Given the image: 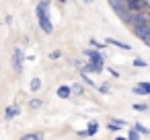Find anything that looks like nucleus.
I'll list each match as a JSON object with an SVG mask.
<instances>
[{"mask_svg":"<svg viewBox=\"0 0 150 140\" xmlns=\"http://www.w3.org/2000/svg\"><path fill=\"white\" fill-rule=\"evenodd\" d=\"M35 15H37V21H39L41 31L47 33V35H52V33H54V23H52V19H50V6L37 2V6H35Z\"/></svg>","mask_w":150,"mask_h":140,"instance_id":"nucleus-1","label":"nucleus"},{"mask_svg":"<svg viewBox=\"0 0 150 140\" xmlns=\"http://www.w3.org/2000/svg\"><path fill=\"white\" fill-rule=\"evenodd\" d=\"M84 56L97 66V70H99V74L105 70V52L103 50H97V48H88V50H84Z\"/></svg>","mask_w":150,"mask_h":140,"instance_id":"nucleus-2","label":"nucleus"},{"mask_svg":"<svg viewBox=\"0 0 150 140\" xmlns=\"http://www.w3.org/2000/svg\"><path fill=\"white\" fill-rule=\"evenodd\" d=\"M132 33H134V37H138L144 45H148V48H150V23H144V25L134 27V29H132Z\"/></svg>","mask_w":150,"mask_h":140,"instance_id":"nucleus-3","label":"nucleus"},{"mask_svg":"<svg viewBox=\"0 0 150 140\" xmlns=\"http://www.w3.org/2000/svg\"><path fill=\"white\" fill-rule=\"evenodd\" d=\"M25 60H27V56L23 54V50H21V48H17V50L13 52V60H11L13 70L21 74V72H23V66H25Z\"/></svg>","mask_w":150,"mask_h":140,"instance_id":"nucleus-4","label":"nucleus"},{"mask_svg":"<svg viewBox=\"0 0 150 140\" xmlns=\"http://www.w3.org/2000/svg\"><path fill=\"white\" fill-rule=\"evenodd\" d=\"M109 2V6L113 9V13L119 17V19H123L127 13H129V6H127V0H107Z\"/></svg>","mask_w":150,"mask_h":140,"instance_id":"nucleus-5","label":"nucleus"},{"mask_svg":"<svg viewBox=\"0 0 150 140\" xmlns=\"http://www.w3.org/2000/svg\"><path fill=\"white\" fill-rule=\"evenodd\" d=\"M127 6L134 13H146L150 11V0H134V2H127Z\"/></svg>","mask_w":150,"mask_h":140,"instance_id":"nucleus-6","label":"nucleus"},{"mask_svg":"<svg viewBox=\"0 0 150 140\" xmlns=\"http://www.w3.org/2000/svg\"><path fill=\"white\" fill-rule=\"evenodd\" d=\"M132 93H134V95H142V97L150 95V82H146V80L138 82V85H136V87L132 89Z\"/></svg>","mask_w":150,"mask_h":140,"instance_id":"nucleus-7","label":"nucleus"},{"mask_svg":"<svg viewBox=\"0 0 150 140\" xmlns=\"http://www.w3.org/2000/svg\"><path fill=\"white\" fill-rule=\"evenodd\" d=\"M109 45H113V48H119V50H123V52H132V45L129 43H123V41H119V39H113V37H107L105 39Z\"/></svg>","mask_w":150,"mask_h":140,"instance_id":"nucleus-8","label":"nucleus"},{"mask_svg":"<svg viewBox=\"0 0 150 140\" xmlns=\"http://www.w3.org/2000/svg\"><path fill=\"white\" fill-rule=\"evenodd\" d=\"M56 95H58L60 99H70L74 93H72V87H70V85H62V87H58Z\"/></svg>","mask_w":150,"mask_h":140,"instance_id":"nucleus-9","label":"nucleus"},{"mask_svg":"<svg viewBox=\"0 0 150 140\" xmlns=\"http://www.w3.org/2000/svg\"><path fill=\"white\" fill-rule=\"evenodd\" d=\"M21 113V107L15 103V105H8L6 109H4V119H13V117H17Z\"/></svg>","mask_w":150,"mask_h":140,"instance_id":"nucleus-10","label":"nucleus"},{"mask_svg":"<svg viewBox=\"0 0 150 140\" xmlns=\"http://www.w3.org/2000/svg\"><path fill=\"white\" fill-rule=\"evenodd\" d=\"M123 126H127V122H123V119H109L107 130H109V132H119Z\"/></svg>","mask_w":150,"mask_h":140,"instance_id":"nucleus-11","label":"nucleus"},{"mask_svg":"<svg viewBox=\"0 0 150 140\" xmlns=\"http://www.w3.org/2000/svg\"><path fill=\"white\" fill-rule=\"evenodd\" d=\"M29 89H31V93H37V91L41 89V78H39V76H33L31 82H29Z\"/></svg>","mask_w":150,"mask_h":140,"instance_id":"nucleus-12","label":"nucleus"},{"mask_svg":"<svg viewBox=\"0 0 150 140\" xmlns=\"http://www.w3.org/2000/svg\"><path fill=\"white\" fill-rule=\"evenodd\" d=\"M140 138H142V134L138 132L136 126H132V128L127 130V140H140Z\"/></svg>","mask_w":150,"mask_h":140,"instance_id":"nucleus-13","label":"nucleus"},{"mask_svg":"<svg viewBox=\"0 0 150 140\" xmlns=\"http://www.w3.org/2000/svg\"><path fill=\"white\" fill-rule=\"evenodd\" d=\"M80 78H82V82H84V85H88V87H95V89H97V82L91 78V74H88V72H80Z\"/></svg>","mask_w":150,"mask_h":140,"instance_id":"nucleus-14","label":"nucleus"},{"mask_svg":"<svg viewBox=\"0 0 150 140\" xmlns=\"http://www.w3.org/2000/svg\"><path fill=\"white\" fill-rule=\"evenodd\" d=\"M72 93L74 95H84V82H72Z\"/></svg>","mask_w":150,"mask_h":140,"instance_id":"nucleus-15","label":"nucleus"},{"mask_svg":"<svg viewBox=\"0 0 150 140\" xmlns=\"http://www.w3.org/2000/svg\"><path fill=\"white\" fill-rule=\"evenodd\" d=\"M86 130H88V136H95V134L99 132V122H97V119H91Z\"/></svg>","mask_w":150,"mask_h":140,"instance_id":"nucleus-16","label":"nucleus"},{"mask_svg":"<svg viewBox=\"0 0 150 140\" xmlns=\"http://www.w3.org/2000/svg\"><path fill=\"white\" fill-rule=\"evenodd\" d=\"M88 43H91V48H97V50H103V52H105V48H107V41H105V43H101V41H99V39H95V37H91V41H88Z\"/></svg>","mask_w":150,"mask_h":140,"instance_id":"nucleus-17","label":"nucleus"},{"mask_svg":"<svg viewBox=\"0 0 150 140\" xmlns=\"http://www.w3.org/2000/svg\"><path fill=\"white\" fill-rule=\"evenodd\" d=\"M134 126H136V128H138V132H140V134H142V136H150V130H148V128H146V126H144V124H140V122H136V124H134Z\"/></svg>","mask_w":150,"mask_h":140,"instance_id":"nucleus-18","label":"nucleus"},{"mask_svg":"<svg viewBox=\"0 0 150 140\" xmlns=\"http://www.w3.org/2000/svg\"><path fill=\"white\" fill-rule=\"evenodd\" d=\"M39 138H43L41 132H31V134H25L23 136V140H39Z\"/></svg>","mask_w":150,"mask_h":140,"instance_id":"nucleus-19","label":"nucleus"},{"mask_svg":"<svg viewBox=\"0 0 150 140\" xmlns=\"http://www.w3.org/2000/svg\"><path fill=\"white\" fill-rule=\"evenodd\" d=\"M41 105H43L41 99H29V109H39Z\"/></svg>","mask_w":150,"mask_h":140,"instance_id":"nucleus-20","label":"nucleus"},{"mask_svg":"<svg viewBox=\"0 0 150 140\" xmlns=\"http://www.w3.org/2000/svg\"><path fill=\"white\" fill-rule=\"evenodd\" d=\"M134 66H136V68H148V62L142 60V58H136V60H134Z\"/></svg>","mask_w":150,"mask_h":140,"instance_id":"nucleus-21","label":"nucleus"},{"mask_svg":"<svg viewBox=\"0 0 150 140\" xmlns=\"http://www.w3.org/2000/svg\"><path fill=\"white\" fill-rule=\"evenodd\" d=\"M132 109H136V111H140V113H142V111H146V109H148V105H146V103H134V105H132Z\"/></svg>","mask_w":150,"mask_h":140,"instance_id":"nucleus-22","label":"nucleus"},{"mask_svg":"<svg viewBox=\"0 0 150 140\" xmlns=\"http://www.w3.org/2000/svg\"><path fill=\"white\" fill-rule=\"evenodd\" d=\"M109 91H111V87H109V85H107V82H103V85H101V87H99V93H103V95H107V93H109Z\"/></svg>","mask_w":150,"mask_h":140,"instance_id":"nucleus-23","label":"nucleus"},{"mask_svg":"<svg viewBox=\"0 0 150 140\" xmlns=\"http://www.w3.org/2000/svg\"><path fill=\"white\" fill-rule=\"evenodd\" d=\"M58 58H62V52H60V50H54V52L50 54V60H58Z\"/></svg>","mask_w":150,"mask_h":140,"instance_id":"nucleus-24","label":"nucleus"},{"mask_svg":"<svg viewBox=\"0 0 150 140\" xmlns=\"http://www.w3.org/2000/svg\"><path fill=\"white\" fill-rule=\"evenodd\" d=\"M72 64H74V66H76V68H78V70H80V68H82V66H84V62H82V60H76V58H74V60H72Z\"/></svg>","mask_w":150,"mask_h":140,"instance_id":"nucleus-25","label":"nucleus"},{"mask_svg":"<svg viewBox=\"0 0 150 140\" xmlns=\"http://www.w3.org/2000/svg\"><path fill=\"white\" fill-rule=\"evenodd\" d=\"M109 74H111L113 78H121V74H119V72H117L115 68H109Z\"/></svg>","mask_w":150,"mask_h":140,"instance_id":"nucleus-26","label":"nucleus"},{"mask_svg":"<svg viewBox=\"0 0 150 140\" xmlns=\"http://www.w3.org/2000/svg\"><path fill=\"white\" fill-rule=\"evenodd\" d=\"M4 23H6V25L11 27V25H13V17H11V15H6V19H4Z\"/></svg>","mask_w":150,"mask_h":140,"instance_id":"nucleus-27","label":"nucleus"},{"mask_svg":"<svg viewBox=\"0 0 150 140\" xmlns=\"http://www.w3.org/2000/svg\"><path fill=\"white\" fill-rule=\"evenodd\" d=\"M82 2H84V4H93V0H82Z\"/></svg>","mask_w":150,"mask_h":140,"instance_id":"nucleus-28","label":"nucleus"},{"mask_svg":"<svg viewBox=\"0 0 150 140\" xmlns=\"http://www.w3.org/2000/svg\"><path fill=\"white\" fill-rule=\"evenodd\" d=\"M58 2H60V4H66V2H68V0H58Z\"/></svg>","mask_w":150,"mask_h":140,"instance_id":"nucleus-29","label":"nucleus"},{"mask_svg":"<svg viewBox=\"0 0 150 140\" xmlns=\"http://www.w3.org/2000/svg\"><path fill=\"white\" fill-rule=\"evenodd\" d=\"M146 15H148V19H150V11H146Z\"/></svg>","mask_w":150,"mask_h":140,"instance_id":"nucleus-30","label":"nucleus"},{"mask_svg":"<svg viewBox=\"0 0 150 140\" xmlns=\"http://www.w3.org/2000/svg\"><path fill=\"white\" fill-rule=\"evenodd\" d=\"M127 2H134V0H127Z\"/></svg>","mask_w":150,"mask_h":140,"instance_id":"nucleus-31","label":"nucleus"}]
</instances>
